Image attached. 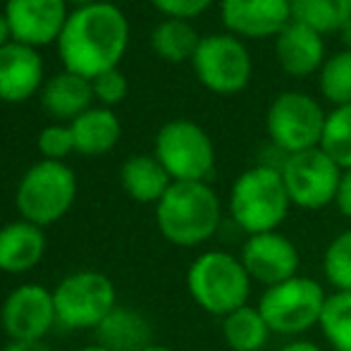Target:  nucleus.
I'll use <instances>...</instances> for the list:
<instances>
[{
	"mask_svg": "<svg viewBox=\"0 0 351 351\" xmlns=\"http://www.w3.org/2000/svg\"><path fill=\"white\" fill-rule=\"evenodd\" d=\"M251 280L244 263L227 251H208L191 261L186 270V289L191 299L210 315L234 313L249 304Z\"/></svg>",
	"mask_w": 351,
	"mask_h": 351,
	"instance_id": "3",
	"label": "nucleus"
},
{
	"mask_svg": "<svg viewBox=\"0 0 351 351\" xmlns=\"http://www.w3.org/2000/svg\"><path fill=\"white\" fill-rule=\"evenodd\" d=\"M339 34H342V41L347 43L349 51H351V19H349L347 24H344V29H342V32H339Z\"/></svg>",
	"mask_w": 351,
	"mask_h": 351,
	"instance_id": "37",
	"label": "nucleus"
},
{
	"mask_svg": "<svg viewBox=\"0 0 351 351\" xmlns=\"http://www.w3.org/2000/svg\"><path fill=\"white\" fill-rule=\"evenodd\" d=\"M320 148L337 162L342 170H351V103L339 106L325 120Z\"/></svg>",
	"mask_w": 351,
	"mask_h": 351,
	"instance_id": "27",
	"label": "nucleus"
},
{
	"mask_svg": "<svg viewBox=\"0 0 351 351\" xmlns=\"http://www.w3.org/2000/svg\"><path fill=\"white\" fill-rule=\"evenodd\" d=\"M0 323L10 342H43L58 323L53 289L38 282L14 287L3 301Z\"/></svg>",
	"mask_w": 351,
	"mask_h": 351,
	"instance_id": "11",
	"label": "nucleus"
},
{
	"mask_svg": "<svg viewBox=\"0 0 351 351\" xmlns=\"http://www.w3.org/2000/svg\"><path fill=\"white\" fill-rule=\"evenodd\" d=\"M38 148L46 160H62L74 151V136L70 127H46L38 136Z\"/></svg>",
	"mask_w": 351,
	"mask_h": 351,
	"instance_id": "30",
	"label": "nucleus"
},
{
	"mask_svg": "<svg viewBox=\"0 0 351 351\" xmlns=\"http://www.w3.org/2000/svg\"><path fill=\"white\" fill-rule=\"evenodd\" d=\"M93 96L91 79L79 77L72 72H62L48 82L43 91V108L56 117H70L77 120L82 112L88 110Z\"/></svg>",
	"mask_w": 351,
	"mask_h": 351,
	"instance_id": "21",
	"label": "nucleus"
},
{
	"mask_svg": "<svg viewBox=\"0 0 351 351\" xmlns=\"http://www.w3.org/2000/svg\"><path fill=\"white\" fill-rule=\"evenodd\" d=\"M56 315L62 328L96 330L117 306L115 285L98 270H77L53 289Z\"/></svg>",
	"mask_w": 351,
	"mask_h": 351,
	"instance_id": "7",
	"label": "nucleus"
},
{
	"mask_svg": "<svg viewBox=\"0 0 351 351\" xmlns=\"http://www.w3.org/2000/svg\"><path fill=\"white\" fill-rule=\"evenodd\" d=\"M241 263L254 282L265 287L280 285L299 275V249L291 239L280 232L251 234L241 246Z\"/></svg>",
	"mask_w": 351,
	"mask_h": 351,
	"instance_id": "13",
	"label": "nucleus"
},
{
	"mask_svg": "<svg viewBox=\"0 0 351 351\" xmlns=\"http://www.w3.org/2000/svg\"><path fill=\"white\" fill-rule=\"evenodd\" d=\"M289 206L291 201L282 172L270 165H258L241 172L230 194L232 217L249 237L278 232L289 213Z\"/></svg>",
	"mask_w": 351,
	"mask_h": 351,
	"instance_id": "4",
	"label": "nucleus"
},
{
	"mask_svg": "<svg viewBox=\"0 0 351 351\" xmlns=\"http://www.w3.org/2000/svg\"><path fill=\"white\" fill-rule=\"evenodd\" d=\"M320 88L323 96L335 106L351 103V51L337 53L323 65L320 72Z\"/></svg>",
	"mask_w": 351,
	"mask_h": 351,
	"instance_id": "29",
	"label": "nucleus"
},
{
	"mask_svg": "<svg viewBox=\"0 0 351 351\" xmlns=\"http://www.w3.org/2000/svg\"><path fill=\"white\" fill-rule=\"evenodd\" d=\"M156 158L172 182H206L215 165V148L199 125L175 120L158 132Z\"/></svg>",
	"mask_w": 351,
	"mask_h": 351,
	"instance_id": "8",
	"label": "nucleus"
},
{
	"mask_svg": "<svg viewBox=\"0 0 351 351\" xmlns=\"http://www.w3.org/2000/svg\"><path fill=\"white\" fill-rule=\"evenodd\" d=\"M74 351H108V349H103L101 344H88V347H79V349H74Z\"/></svg>",
	"mask_w": 351,
	"mask_h": 351,
	"instance_id": "38",
	"label": "nucleus"
},
{
	"mask_svg": "<svg viewBox=\"0 0 351 351\" xmlns=\"http://www.w3.org/2000/svg\"><path fill=\"white\" fill-rule=\"evenodd\" d=\"M280 172L289 201L304 210H320L332 204L344 175L342 167L320 146L287 156Z\"/></svg>",
	"mask_w": 351,
	"mask_h": 351,
	"instance_id": "9",
	"label": "nucleus"
},
{
	"mask_svg": "<svg viewBox=\"0 0 351 351\" xmlns=\"http://www.w3.org/2000/svg\"><path fill=\"white\" fill-rule=\"evenodd\" d=\"M335 204H337L339 213H342L344 217H349V220H351V170H344Z\"/></svg>",
	"mask_w": 351,
	"mask_h": 351,
	"instance_id": "33",
	"label": "nucleus"
},
{
	"mask_svg": "<svg viewBox=\"0 0 351 351\" xmlns=\"http://www.w3.org/2000/svg\"><path fill=\"white\" fill-rule=\"evenodd\" d=\"M96 344L108 351H143L151 347V325L139 311L115 306L96 328Z\"/></svg>",
	"mask_w": 351,
	"mask_h": 351,
	"instance_id": "19",
	"label": "nucleus"
},
{
	"mask_svg": "<svg viewBox=\"0 0 351 351\" xmlns=\"http://www.w3.org/2000/svg\"><path fill=\"white\" fill-rule=\"evenodd\" d=\"M70 3L79 5V8H86V5H93V3H96V0H70Z\"/></svg>",
	"mask_w": 351,
	"mask_h": 351,
	"instance_id": "39",
	"label": "nucleus"
},
{
	"mask_svg": "<svg viewBox=\"0 0 351 351\" xmlns=\"http://www.w3.org/2000/svg\"><path fill=\"white\" fill-rule=\"evenodd\" d=\"M320 332L332 351H351V291H332L320 315Z\"/></svg>",
	"mask_w": 351,
	"mask_h": 351,
	"instance_id": "26",
	"label": "nucleus"
},
{
	"mask_svg": "<svg viewBox=\"0 0 351 351\" xmlns=\"http://www.w3.org/2000/svg\"><path fill=\"white\" fill-rule=\"evenodd\" d=\"M156 225L170 244L201 246L220 227V199L206 182H172L156 204Z\"/></svg>",
	"mask_w": 351,
	"mask_h": 351,
	"instance_id": "2",
	"label": "nucleus"
},
{
	"mask_svg": "<svg viewBox=\"0 0 351 351\" xmlns=\"http://www.w3.org/2000/svg\"><path fill=\"white\" fill-rule=\"evenodd\" d=\"M328 291L313 278L296 275L280 285L265 287L258 301V311L263 313L270 332L275 335H304L313 325L320 323Z\"/></svg>",
	"mask_w": 351,
	"mask_h": 351,
	"instance_id": "6",
	"label": "nucleus"
},
{
	"mask_svg": "<svg viewBox=\"0 0 351 351\" xmlns=\"http://www.w3.org/2000/svg\"><path fill=\"white\" fill-rule=\"evenodd\" d=\"M70 130L74 136V151L84 156H103L120 139V120L110 110H98V108L82 112Z\"/></svg>",
	"mask_w": 351,
	"mask_h": 351,
	"instance_id": "22",
	"label": "nucleus"
},
{
	"mask_svg": "<svg viewBox=\"0 0 351 351\" xmlns=\"http://www.w3.org/2000/svg\"><path fill=\"white\" fill-rule=\"evenodd\" d=\"M191 62L201 84L220 96L239 93L251 79V58L246 48L225 34L201 38Z\"/></svg>",
	"mask_w": 351,
	"mask_h": 351,
	"instance_id": "12",
	"label": "nucleus"
},
{
	"mask_svg": "<svg viewBox=\"0 0 351 351\" xmlns=\"http://www.w3.org/2000/svg\"><path fill=\"white\" fill-rule=\"evenodd\" d=\"M5 17L17 43L46 46L62 34L67 22L65 0H8Z\"/></svg>",
	"mask_w": 351,
	"mask_h": 351,
	"instance_id": "14",
	"label": "nucleus"
},
{
	"mask_svg": "<svg viewBox=\"0 0 351 351\" xmlns=\"http://www.w3.org/2000/svg\"><path fill=\"white\" fill-rule=\"evenodd\" d=\"M143 351H172V349H167V347H160V344H151V347H146Z\"/></svg>",
	"mask_w": 351,
	"mask_h": 351,
	"instance_id": "40",
	"label": "nucleus"
},
{
	"mask_svg": "<svg viewBox=\"0 0 351 351\" xmlns=\"http://www.w3.org/2000/svg\"><path fill=\"white\" fill-rule=\"evenodd\" d=\"M8 36H12V34H10L8 17H5V14H0V48L5 46V41H8Z\"/></svg>",
	"mask_w": 351,
	"mask_h": 351,
	"instance_id": "36",
	"label": "nucleus"
},
{
	"mask_svg": "<svg viewBox=\"0 0 351 351\" xmlns=\"http://www.w3.org/2000/svg\"><path fill=\"white\" fill-rule=\"evenodd\" d=\"M280 351H325V349H320L318 344H313V342H306V339H296V342L285 344Z\"/></svg>",
	"mask_w": 351,
	"mask_h": 351,
	"instance_id": "35",
	"label": "nucleus"
},
{
	"mask_svg": "<svg viewBox=\"0 0 351 351\" xmlns=\"http://www.w3.org/2000/svg\"><path fill=\"white\" fill-rule=\"evenodd\" d=\"M222 337L232 351H261L268 344L270 328L258 306H241L222 318Z\"/></svg>",
	"mask_w": 351,
	"mask_h": 351,
	"instance_id": "23",
	"label": "nucleus"
},
{
	"mask_svg": "<svg viewBox=\"0 0 351 351\" xmlns=\"http://www.w3.org/2000/svg\"><path fill=\"white\" fill-rule=\"evenodd\" d=\"M349 5H351V0H349Z\"/></svg>",
	"mask_w": 351,
	"mask_h": 351,
	"instance_id": "41",
	"label": "nucleus"
},
{
	"mask_svg": "<svg viewBox=\"0 0 351 351\" xmlns=\"http://www.w3.org/2000/svg\"><path fill=\"white\" fill-rule=\"evenodd\" d=\"M3 351H51L46 342H8Z\"/></svg>",
	"mask_w": 351,
	"mask_h": 351,
	"instance_id": "34",
	"label": "nucleus"
},
{
	"mask_svg": "<svg viewBox=\"0 0 351 351\" xmlns=\"http://www.w3.org/2000/svg\"><path fill=\"white\" fill-rule=\"evenodd\" d=\"M151 41H153V51L162 60L184 62V60H194L201 38L194 32V27L186 24L184 19H167L160 27H156Z\"/></svg>",
	"mask_w": 351,
	"mask_h": 351,
	"instance_id": "25",
	"label": "nucleus"
},
{
	"mask_svg": "<svg viewBox=\"0 0 351 351\" xmlns=\"http://www.w3.org/2000/svg\"><path fill=\"white\" fill-rule=\"evenodd\" d=\"M222 22L246 38H268L291 22L289 0H222Z\"/></svg>",
	"mask_w": 351,
	"mask_h": 351,
	"instance_id": "15",
	"label": "nucleus"
},
{
	"mask_svg": "<svg viewBox=\"0 0 351 351\" xmlns=\"http://www.w3.org/2000/svg\"><path fill=\"white\" fill-rule=\"evenodd\" d=\"M325 120L323 108L311 96L282 93L268 110V134L280 151L294 156L320 146Z\"/></svg>",
	"mask_w": 351,
	"mask_h": 351,
	"instance_id": "10",
	"label": "nucleus"
},
{
	"mask_svg": "<svg viewBox=\"0 0 351 351\" xmlns=\"http://www.w3.org/2000/svg\"><path fill=\"white\" fill-rule=\"evenodd\" d=\"M43 62L32 46L5 43L0 48V98L8 103L27 101L38 88Z\"/></svg>",
	"mask_w": 351,
	"mask_h": 351,
	"instance_id": "16",
	"label": "nucleus"
},
{
	"mask_svg": "<svg viewBox=\"0 0 351 351\" xmlns=\"http://www.w3.org/2000/svg\"><path fill=\"white\" fill-rule=\"evenodd\" d=\"M77 196V177L65 162L41 160L29 167L17 186L14 204L22 220L46 227L58 222L72 208Z\"/></svg>",
	"mask_w": 351,
	"mask_h": 351,
	"instance_id": "5",
	"label": "nucleus"
},
{
	"mask_svg": "<svg viewBox=\"0 0 351 351\" xmlns=\"http://www.w3.org/2000/svg\"><path fill=\"white\" fill-rule=\"evenodd\" d=\"M93 84V93L101 98L103 103H120L127 96V79L125 74H120L117 70H108L103 74H98L96 79H91Z\"/></svg>",
	"mask_w": 351,
	"mask_h": 351,
	"instance_id": "31",
	"label": "nucleus"
},
{
	"mask_svg": "<svg viewBox=\"0 0 351 351\" xmlns=\"http://www.w3.org/2000/svg\"><path fill=\"white\" fill-rule=\"evenodd\" d=\"M213 0H153L160 12L170 14L172 19H189L201 14Z\"/></svg>",
	"mask_w": 351,
	"mask_h": 351,
	"instance_id": "32",
	"label": "nucleus"
},
{
	"mask_svg": "<svg viewBox=\"0 0 351 351\" xmlns=\"http://www.w3.org/2000/svg\"><path fill=\"white\" fill-rule=\"evenodd\" d=\"M291 19L318 34L342 32L351 19L349 0H289Z\"/></svg>",
	"mask_w": 351,
	"mask_h": 351,
	"instance_id": "24",
	"label": "nucleus"
},
{
	"mask_svg": "<svg viewBox=\"0 0 351 351\" xmlns=\"http://www.w3.org/2000/svg\"><path fill=\"white\" fill-rule=\"evenodd\" d=\"M46 254L43 227L27 220H14L0 227V270L10 275L29 273Z\"/></svg>",
	"mask_w": 351,
	"mask_h": 351,
	"instance_id": "17",
	"label": "nucleus"
},
{
	"mask_svg": "<svg viewBox=\"0 0 351 351\" xmlns=\"http://www.w3.org/2000/svg\"><path fill=\"white\" fill-rule=\"evenodd\" d=\"M127 41L130 27L125 14L110 3H93L67 17L58 48L67 72L96 79L98 74L115 70Z\"/></svg>",
	"mask_w": 351,
	"mask_h": 351,
	"instance_id": "1",
	"label": "nucleus"
},
{
	"mask_svg": "<svg viewBox=\"0 0 351 351\" xmlns=\"http://www.w3.org/2000/svg\"><path fill=\"white\" fill-rule=\"evenodd\" d=\"M323 38L306 24L291 19L278 34V60L291 77H306L323 65Z\"/></svg>",
	"mask_w": 351,
	"mask_h": 351,
	"instance_id": "18",
	"label": "nucleus"
},
{
	"mask_svg": "<svg viewBox=\"0 0 351 351\" xmlns=\"http://www.w3.org/2000/svg\"><path fill=\"white\" fill-rule=\"evenodd\" d=\"M120 180L127 194L139 204H158L172 184V177L160 165V160L151 156L130 158L122 165Z\"/></svg>",
	"mask_w": 351,
	"mask_h": 351,
	"instance_id": "20",
	"label": "nucleus"
},
{
	"mask_svg": "<svg viewBox=\"0 0 351 351\" xmlns=\"http://www.w3.org/2000/svg\"><path fill=\"white\" fill-rule=\"evenodd\" d=\"M325 280L337 291H351V230H344L328 244L323 254Z\"/></svg>",
	"mask_w": 351,
	"mask_h": 351,
	"instance_id": "28",
	"label": "nucleus"
}]
</instances>
